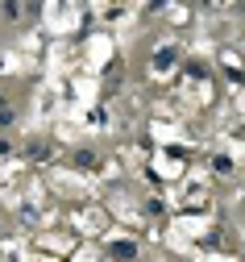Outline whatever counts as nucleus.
<instances>
[{
	"mask_svg": "<svg viewBox=\"0 0 245 262\" xmlns=\"http://www.w3.org/2000/svg\"><path fill=\"white\" fill-rule=\"evenodd\" d=\"M170 58H174V50H158V62H154V67L166 71V67H170Z\"/></svg>",
	"mask_w": 245,
	"mask_h": 262,
	"instance_id": "20e7f679",
	"label": "nucleus"
},
{
	"mask_svg": "<svg viewBox=\"0 0 245 262\" xmlns=\"http://www.w3.org/2000/svg\"><path fill=\"white\" fill-rule=\"evenodd\" d=\"M113 258H117V262H133V258H137V246H133V242H117V246H113Z\"/></svg>",
	"mask_w": 245,
	"mask_h": 262,
	"instance_id": "f257e3e1",
	"label": "nucleus"
},
{
	"mask_svg": "<svg viewBox=\"0 0 245 262\" xmlns=\"http://www.w3.org/2000/svg\"><path fill=\"white\" fill-rule=\"evenodd\" d=\"M75 162H79V167H100V158H96L92 150H83V154H75Z\"/></svg>",
	"mask_w": 245,
	"mask_h": 262,
	"instance_id": "f03ea898",
	"label": "nucleus"
},
{
	"mask_svg": "<svg viewBox=\"0 0 245 262\" xmlns=\"http://www.w3.org/2000/svg\"><path fill=\"white\" fill-rule=\"evenodd\" d=\"M212 171H220V175H229V171H233V162H229L225 154H216V158H212Z\"/></svg>",
	"mask_w": 245,
	"mask_h": 262,
	"instance_id": "7ed1b4c3",
	"label": "nucleus"
}]
</instances>
